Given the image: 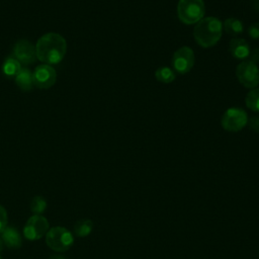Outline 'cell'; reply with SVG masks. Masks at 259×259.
<instances>
[{
  "mask_svg": "<svg viewBox=\"0 0 259 259\" xmlns=\"http://www.w3.org/2000/svg\"><path fill=\"white\" fill-rule=\"evenodd\" d=\"M66 51V39L56 32L44 34L35 45L36 58L48 65L60 63L65 57Z\"/></svg>",
  "mask_w": 259,
  "mask_h": 259,
  "instance_id": "1",
  "label": "cell"
},
{
  "mask_svg": "<svg viewBox=\"0 0 259 259\" xmlns=\"http://www.w3.org/2000/svg\"><path fill=\"white\" fill-rule=\"evenodd\" d=\"M223 32V24L217 17L208 16L199 20L194 29L195 41L202 48H210L217 45Z\"/></svg>",
  "mask_w": 259,
  "mask_h": 259,
  "instance_id": "2",
  "label": "cell"
},
{
  "mask_svg": "<svg viewBox=\"0 0 259 259\" xmlns=\"http://www.w3.org/2000/svg\"><path fill=\"white\" fill-rule=\"evenodd\" d=\"M205 6L203 0H179L177 14L185 24L197 23L204 16Z\"/></svg>",
  "mask_w": 259,
  "mask_h": 259,
  "instance_id": "3",
  "label": "cell"
},
{
  "mask_svg": "<svg viewBox=\"0 0 259 259\" xmlns=\"http://www.w3.org/2000/svg\"><path fill=\"white\" fill-rule=\"evenodd\" d=\"M46 243L49 248L56 252H65L72 247L74 237L64 227H53L46 234Z\"/></svg>",
  "mask_w": 259,
  "mask_h": 259,
  "instance_id": "4",
  "label": "cell"
},
{
  "mask_svg": "<svg viewBox=\"0 0 259 259\" xmlns=\"http://www.w3.org/2000/svg\"><path fill=\"white\" fill-rule=\"evenodd\" d=\"M239 82L246 88L254 89L259 84V69L252 61L241 62L236 69Z\"/></svg>",
  "mask_w": 259,
  "mask_h": 259,
  "instance_id": "5",
  "label": "cell"
},
{
  "mask_svg": "<svg viewBox=\"0 0 259 259\" xmlns=\"http://www.w3.org/2000/svg\"><path fill=\"white\" fill-rule=\"evenodd\" d=\"M248 122L247 112L239 107H231L225 111L222 117V126L228 132H239Z\"/></svg>",
  "mask_w": 259,
  "mask_h": 259,
  "instance_id": "6",
  "label": "cell"
},
{
  "mask_svg": "<svg viewBox=\"0 0 259 259\" xmlns=\"http://www.w3.org/2000/svg\"><path fill=\"white\" fill-rule=\"evenodd\" d=\"M49 222L41 214L31 215L23 229L24 237L30 241H35L45 236L49 231Z\"/></svg>",
  "mask_w": 259,
  "mask_h": 259,
  "instance_id": "7",
  "label": "cell"
},
{
  "mask_svg": "<svg viewBox=\"0 0 259 259\" xmlns=\"http://www.w3.org/2000/svg\"><path fill=\"white\" fill-rule=\"evenodd\" d=\"M194 53L189 47L178 49L172 58V66L174 70L180 74L188 73L194 65Z\"/></svg>",
  "mask_w": 259,
  "mask_h": 259,
  "instance_id": "8",
  "label": "cell"
},
{
  "mask_svg": "<svg viewBox=\"0 0 259 259\" xmlns=\"http://www.w3.org/2000/svg\"><path fill=\"white\" fill-rule=\"evenodd\" d=\"M32 75H33L34 85L41 89H48L52 87L57 80L56 70L51 65H48V64L38 66L34 70Z\"/></svg>",
  "mask_w": 259,
  "mask_h": 259,
  "instance_id": "9",
  "label": "cell"
},
{
  "mask_svg": "<svg viewBox=\"0 0 259 259\" xmlns=\"http://www.w3.org/2000/svg\"><path fill=\"white\" fill-rule=\"evenodd\" d=\"M14 58L23 65H29L34 62L36 58L35 46L26 39L18 40L13 48Z\"/></svg>",
  "mask_w": 259,
  "mask_h": 259,
  "instance_id": "10",
  "label": "cell"
},
{
  "mask_svg": "<svg viewBox=\"0 0 259 259\" xmlns=\"http://www.w3.org/2000/svg\"><path fill=\"white\" fill-rule=\"evenodd\" d=\"M229 50L236 59L244 60L250 55V47L244 38L234 37L230 40Z\"/></svg>",
  "mask_w": 259,
  "mask_h": 259,
  "instance_id": "11",
  "label": "cell"
},
{
  "mask_svg": "<svg viewBox=\"0 0 259 259\" xmlns=\"http://www.w3.org/2000/svg\"><path fill=\"white\" fill-rule=\"evenodd\" d=\"M1 238L4 245L9 248H19L22 243L19 232L13 227H6V229L1 233Z\"/></svg>",
  "mask_w": 259,
  "mask_h": 259,
  "instance_id": "12",
  "label": "cell"
},
{
  "mask_svg": "<svg viewBox=\"0 0 259 259\" xmlns=\"http://www.w3.org/2000/svg\"><path fill=\"white\" fill-rule=\"evenodd\" d=\"M15 82L23 91H29L34 85L33 75L28 69H21L15 76Z\"/></svg>",
  "mask_w": 259,
  "mask_h": 259,
  "instance_id": "13",
  "label": "cell"
},
{
  "mask_svg": "<svg viewBox=\"0 0 259 259\" xmlns=\"http://www.w3.org/2000/svg\"><path fill=\"white\" fill-rule=\"evenodd\" d=\"M224 28L229 34H231L233 36H236V35H239L243 32L244 26H243V23L240 19L230 17V18H227L224 21Z\"/></svg>",
  "mask_w": 259,
  "mask_h": 259,
  "instance_id": "14",
  "label": "cell"
},
{
  "mask_svg": "<svg viewBox=\"0 0 259 259\" xmlns=\"http://www.w3.org/2000/svg\"><path fill=\"white\" fill-rule=\"evenodd\" d=\"M21 70V64L15 58H8L2 65V71L7 77H15Z\"/></svg>",
  "mask_w": 259,
  "mask_h": 259,
  "instance_id": "15",
  "label": "cell"
},
{
  "mask_svg": "<svg viewBox=\"0 0 259 259\" xmlns=\"http://www.w3.org/2000/svg\"><path fill=\"white\" fill-rule=\"evenodd\" d=\"M93 230V223L89 219L79 220L74 226V233L78 237H87Z\"/></svg>",
  "mask_w": 259,
  "mask_h": 259,
  "instance_id": "16",
  "label": "cell"
},
{
  "mask_svg": "<svg viewBox=\"0 0 259 259\" xmlns=\"http://www.w3.org/2000/svg\"><path fill=\"white\" fill-rule=\"evenodd\" d=\"M155 77L162 83H171L175 80V73L168 67H161L156 70Z\"/></svg>",
  "mask_w": 259,
  "mask_h": 259,
  "instance_id": "17",
  "label": "cell"
},
{
  "mask_svg": "<svg viewBox=\"0 0 259 259\" xmlns=\"http://www.w3.org/2000/svg\"><path fill=\"white\" fill-rule=\"evenodd\" d=\"M245 101L249 109L259 112V88L252 89L247 94Z\"/></svg>",
  "mask_w": 259,
  "mask_h": 259,
  "instance_id": "18",
  "label": "cell"
},
{
  "mask_svg": "<svg viewBox=\"0 0 259 259\" xmlns=\"http://www.w3.org/2000/svg\"><path fill=\"white\" fill-rule=\"evenodd\" d=\"M47 208V202L41 196H34L30 202V209L34 214H41Z\"/></svg>",
  "mask_w": 259,
  "mask_h": 259,
  "instance_id": "19",
  "label": "cell"
},
{
  "mask_svg": "<svg viewBox=\"0 0 259 259\" xmlns=\"http://www.w3.org/2000/svg\"><path fill=\"white\" fill-rule=\"evenodd\" d=\"M8 223V215L6 209L0 205V234L6 229Z\"/></svg>",
  "mask_w": 259,
  "mask_h": 259,
  "instance_id": "20",
  "label": "cell"
},
{
  "mask_svg": "<svg viewBox=\"0 0 259 259\" xmlns=\"http://www.w3.org/2000/svg\"><path fill=\"white\" fill-rule=\"evenodd\" d=\"M248 33L253 39H259V22L250 25L248 28Z\"/></svg>",
  "mask_w": 259,
  "mask_h": 259,
  "instance_id": "21",
  "label": "cell"
},
{
  "mask_svg": "<svg viewBox=\"0 0 259 259\" xmlns=\"http://www.w3.org/2000/svg\"><path fill=\"white\" fill-rule=\"evenodd\" d=\"M249 126H250L253 131L259 133V116H254V117H252V118L249 120Z\"/></svg>",
  "mask_w": 259,
  "mask_h": 259,
  "instance_id": "22",
  "label": "cell"
},
{
  "mask_svg": "<svg viewBox=\"0 0 259 259\" xmlns=\"http://www.w3.org/2000/svg\"><path fill=\"white\" fill-rule=\"evenodd\" d=\"M3 246H4V243H3V240H2V238H1V236H0V251H2Z\"/></svg>",
  "mask_w": 259,
  "mask_h": 259,
  "instance_id": "23",
  "label": "cell"
},
{
  "mask_svg": "<svg viewBox=\"0 0 259 259\" xmlns=\"http://www.w3.org/2000/svg\"><path fill=\"white\" fill-rule=\"evenodd\" d=\"M52 259H65L64 257H53Z\"/></svg>",
  "mask_w": 259,
  "mask_h": 259,
  "instance_id": "24",
  "label": "cell"
},
{
  "mask_svg": "<svg viewBox=\"0 0 259 259\" xmlns=\"http://www.w3.org/2000/svg\"><path fill=\"white\" fill-rule=\"evenodd\" d=\"M0 259H1V256H0Z\"/></svg>",
  "mask_w": 259,
  "mask_h": 259,
  "instance_id": "25",
  "label": "cell"
}]
</instances>
